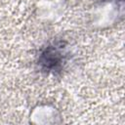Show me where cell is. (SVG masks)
Listing matches in <instances>:
<instances>
[{
  "mask_svg": "<svg viewBox=\"0 0 125 125\" xmlns=\"http://www.w3.org/2000/svg\"><path fill=\"white\" fill-rule=\"evenodd\" d=\"M119 15L118 5L113 2H104L95 7L92 18L95 25L103 27L113 23Z\"/></svg>",
  "mask_w": 125,
  "mask_h": 125,
  "instance_id": "1",
  "label": "cell"
},
{
  "mask_svg": "<svg viewBox=\"0 0 125 125\" xmlns=\"http://www.w3.org/2000/svg\"><path fill=\"white\" fill-rule=\"evenodd\" d=\"M59 117V111L50 104H39L35 106L30 113V119L32 122L42 124L57 123Z\"/></svg>",
  "mask_w": 125,
  "mask_h": 125,
  "instance_id": "2",
  "label": "cell"
}]
</instances>
